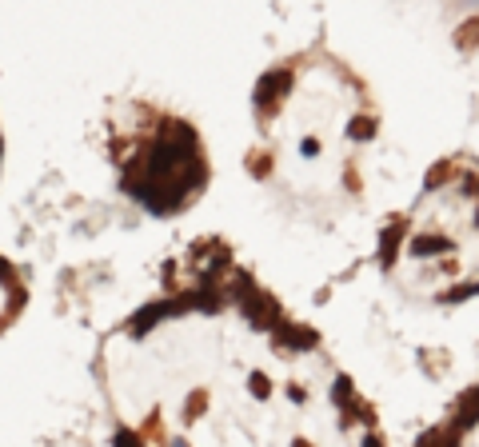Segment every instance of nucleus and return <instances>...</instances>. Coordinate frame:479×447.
Returning a JSON list of instances; mask_svg holds the SVG:
<instances>
[{
    "label": "nucleus",
    "instance_id": "nucleus-1",
    "mask_svg": "<svg viewBox=\"0 0 479 447\" xmlns=\"http://www.w3.org/2000/svg\"><path fill=\"white\" fill-rule=\"evenodd\" d=\"M252 172L284 180L303 196H355L364 188L360 152L376 140L371 96L332 56H300L271 68L255 88Z\"/></svg>",
    "mask_w": 479,
    "mask_h": 447
},
{
    "label": "nucleus",
    "instance_id": "nucleus-2",
    "mask_svg": "<svg viewBox=\"0 0 479 447\" xmlns=\"http://www.w3.org/2000/svg\"><path fill=\"white\" fill-rule=\"evenodd\" d=\"M383 264L428 300L479 292V164L444 160L428 176L419 204L383 239Z\"/></svg>",
    "mask_w": 479,
    "mask_h": 447
}]
</instances>
